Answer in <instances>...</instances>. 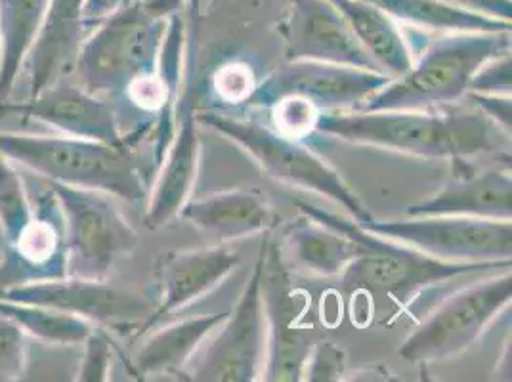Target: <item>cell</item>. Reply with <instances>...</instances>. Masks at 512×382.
I'll return each instance as SVG.
<instances>
[{"mask_svg":"<svg viewBox=\"0 0 512 382\" xmlns=\"http://www.w3.org/2000/svg\"><path fill=\"white\" fill-rule=\"evenodd\" d=\"M318 134L423 159H472L497 153L511 138L476 107L453 113L436 109L323 111Z\"/></svg>","mask_w":512,"mask_h":382,"instance_id":"cell-1","label":"cell"},{"mask_svg":"<svg viewBox=\"0 0 512 382\" xmlns=\"http://www.w3.org/2000/svg\"><path fill=\"white\" fill-rule=\"evenodd\" d=\"M300 214L333 226L350 235L358 253L342 272V291L352 295H365L375 300H386L388 306L407 310L417 298L434 285L448 283L465 276H486L495 270H509L511 260L505 262H448L425 255L400 241L373 234L350 216L329 213L306 201H295Z\"/></svg>","mask_w":512,"mask_h":382,"instance_id":"cell-2","label":"cell"},{"mask_svg":"<svg viewBox=\"0 0 512 382\" xmlns=\"http://www.w3.org/2000/svg\"><path fill=\"white\" fill-rule=\"evenodd\" d=\"M512 52L511 31L444 33L428 44L404 75L390 79L360 111H404L451 106L469 94L478 69Z\"/></svg>","mask_w":512,"mask_h":382,"instance_id":"cell-3","label":"cell"},{"mask_svg":"<svg viewBox=\"0 0 512 382\" xmlns=\"http://www.w3.org/2000/svg\"><path fill=\"white\" fill-rule=\"evenodd\" d=\"M0 153L54 184L100 191L132 203L148 195L146 176L127 146L69 136L0 132Z\"/></svg>","mask_w":512,"mask_h":382,"instance_id":"cell-4","label":"cell"},{"mask_svg":"<svg viewBox=\"0 0 512 382\" xmlns=\"http://www.w3.org/2000/svg\"><path fill=\"white\" fill-rule=\"evenodd\" d=\"M171 18L159 14L148 0H136L96 23L75 62L83 88L98 96H121L136 77L153 71Z\"/></svg>","mask_w":512,"mask_h":382,"instance_id":"cell-5","label":"cell"},{"mask_svg":"<svg viewBox=\"0 0 512 382\" xmlns=\"http://www.w3.org/2000/svg\"><path fill=\"white\" fill-rule=\"evenodd\" d=\"M195 117L197 123L213 128L216 134L243 149L276 182L327 197L358 224L375 218L360 195L342 178L341 172L302 142L285 138L262 123L218 111H205Z\"/></svg>","mask_w":512,"mask_h":382,"instance_id":"cell-6","label":"cell"},{"mask_svg":"<svg viewBox=\"0 0 512 382\" xmlns=\"http://www.w3.org/2000/svg\"><path fill=\"white\" fill-rule=\"evenodd\" d=\"M512 300L511 270L484 277L444 298L402 342L398 354L407 363L455 358L488 331Z\"/></svg>","mask_w":512,"mask_h":382,"instance_id":"cell-7","label":"cell"},{"mask_svg":"<svg viewBox=\"0 0 512 382\" xmlns=\"http://www.w3.org/2000/svg\"><path fill=\"white\" fill-rule=\"evenodd\" d=\"M64 216L67 276L107 279L138 234L106 193L48 182Z\"/></svg>","mask_w":512,"mask_h":382,"instance_id":"cell-8","label":"cell"},{"mask_svg":"<svg viewBox=\"0 0 512 382\" xmlns=\"http://www.w3.org/2000/svg\"><path fill=\"white\" fill-rule=\"evenodd\" d=\"M360 226L448 262H505L512 256L511 220L409 216L407 220L373 218Z\"/></svg>","mask_w":512,"mask_h":382,"instance_id":"cell-9","label":"cell"},{"mask_svg":"<svg viewBox=\"0 0 512 382\" xmlns=\"http://www.w3.org/2000/svg\"><path fill=\"white\" fill-rule=\"evenodd\" d=\"M186 379L197 382L260 381L268 354V318L262 295V255H258L234 310L216 329Z\"/></svg>","mask_w":512,"mask_h":382,"instance_id":"cell-10","label":"cell"},{"mask_svg":"<svg viewBox=\"0 0 512 382\" xmlns=\"http://www.w3.org/2000/svg\"><path fill=\"white\" fill-rule=\"evenodd\" d=\"M0 298L56 308L102 329H136L138 335H142L155 310L153 298L109 283L107 279L90 277L65 276L27 283L0 291Z\"/></svg>","mask_w":512,"mask_h":382,"instance_id":"cell-11","label":"cell"},{"mask_svg":"<svg viewBox=\"0 0 512 382\" xmlns=\"http://www.w3.org/2000/svg\"><path fill=\"white\" fill-rule=\"evenodd\" d=\"M260 255L268 318V354L260 381L299 382L314 346L310 327L300 323L308 300L289 285L285 262L268 241L262 245Z\"/></svg>","mask_w":512,"mask_h":382,"instance_id":"cell-12","label":"cell"},{"mask_svg":"<svg viewBox=\"0 0 512 382\" xmlns=\"http://www.w3.org/2000/svg\"><path fill=\"white\" fill-rule=\"evenodd\" d=\"M388 81V75L377 71L295 60L260 81L249 104L268 109L283 96H302L323 111L360 109Z\"/></svg>","mask_w":512,"mask_h":382,"instance_id":"cell-13","label":"cell"},{"mask_svg":"<svg viewBox=\"0 0 512 382\" xmlns=\"http://www.w3.org/2000/svg\"><path fill=\"white\" fill-rule=\"evenodd\" d=\"M0 117L43 123L69 138L125 146L123 125L117 111L102 100V96L88 92L83 86L56 83L25 102H0Z\"/></svg>","mask_w":512,"mask_h":382,"instance_id":"cell-14","label":"cell"},{"mask_svg":"<svg viewBox=\"0 0 512 382\" xmlns=\"http://www.w3.org/2000/svg\"><path fill=\"white\" fill-rule=\"evenodd\" d=\"M279 33L287 62L312 60L383 73L331 0H291Z\"/></svg>","mask_w":512,"mask_h":382,"instance_id":"cell-15","label":"cell"},{"mask_svg":"<svg viewBox=\"0 0 512 382\" xmlns=\"http://www.w3.org/2000/svg\"><path fill=\"white\" fill-rule=\"evenodd\" d=\"M33 207L29 224L2 249L0 291L67 276L64 216L50 186Z\"/></svg>","mask_w":512,"mask_h":382,"instance_id":"cell-16","label":"cell"},{"mask_svg":"<svg viewBox=\"0 0 512 382\" xmlns=\"http://www.w3.org/2000/svg\"><path fill=\"white\" fill-rule=\"evenodd\" d=\"M239 264V251L228 243L171 253L159 266L157 295L153 298L155 310L144 325L142 335L155 329L171 314L211 295L218 285L234 274Z\"/></svg>","mask_w":512,"mask_h":382,"instance_id":"cell-17","label":"cell"},{"mask_svg":"<svg viewBox=\"0 0 512 382\" xmlns=\"http://www.w3.org/2000/svg\"><path fill=\"white\" fill-rule=\"evenodd\" d=\"M453 176L436 195L407 209V216H472L511 220V169H476L467 157L449 159Z\"/></svg>","mask_w":512,"mask_h":382,"instance_id":"cell-18","label":"cell"},{"mask_svg":"<svg viewBox=\"0 0 512 382\" xmlns=\"http://www.w3.org/2000/svg\"><path fill=\"white\" fill-rule=\"evenodd\" d=\"M201 136L197 117L190 102L180 107L171 144L165 151L155 184L150 191V201L144 222L150 230L167 226L172 218H178L182 207L190 201L193 184L197 180L201 161Z\"/></svg>","mask_w":512,"mask_h":382,"instance_id":"cell-19","label":"cell"},{"mask_svg":"<svg viewBox=\"0 0 512 382\" xmlns=\"http://www.w3.org/2000/svg\"><path fill=\"white\" fill-rule=\"evenodd\" d=\"M85 0H50L43 29L29 52V98L62 83L71 71L90 27L83 22Z\"/></svg>","mask_w":512,"mask_h":382,"instance_id":"cell-20","label":"cell"},{"mask_svg":"<svg viewBox=\"0 0 512 382\" xmlns=\"http://www.w3.org/2000/svg\"><path fill=\"white\" fill-rule=\"evenodd\" d=\"M178 218L190 222L199 232L213 235L220 243L264 234L278 224L272 205L256 191L228 190L190 199Z\"/></svg>","mask_w":512,"mask_h":382,"instance_id":"cell-21","label":"cell"},{"mask_svg":"<svg viewBox=\"0 0 512 382\" xmlns=\"http://www.w3.org/2000/svg\"><path fill=\"white\" fill-rule=\"evenodd\" d=\"M228 314H207L180 319L155 331L136 352L130 363L140 379L184 375L195 352L207 342Z\"/></svg>","mask_w":512,"mask_h":382,"instance_id":"cell-22","label":"cell"},{"mask_svg":"<svg viewBox=\"0 0 512 382\" xmlns=\"http://www.w3.org/2000/svg\"><path fill=\"white\" fill-rule=\"evenodd\" d=\"M331 4L341 12L358 43L384 75L396 79L413 65L415 56L400 23L381 8L365 0H331Z\"/></svg>","mask_w":512,"mask_h":382,"instance_id":"cell-23","label":"cell"},{"mask_svg":"<svg viewBox=\"0 0 512 382\" xmlns=\"http://www.w3.org/2000/svg\"><path fill=\"white\" fill-rule=\"evenodd\" d=\"M285 251L295 266L320 277H341L358 253V245L341 230L302 214L285 232Z\"/></svg>","mask_w":512,"mask_h":382,"instance_id":"cell-24","label":"cell"},{"mask_svg":"<svg viewBox=\"0 0 512 382\" xmlns=\"http://www.w3.org/2000/svg\"><path fill=\"white\" fill-rule=\"evenodd\" d=\"M48 6L50 0H0V102L10 100Z\"/></svg>","mask_w":512,"mask_h":382,"instance_id":"cell-25","label":"cell"},{"mask_svg":"<svg viewBox=\"0 0 512 382\" xmlns=\"http://www.w3.org/2000/svg\"><path fill=\"white\" fill-rule=\"evenodd\" d=\"M381 8L396 23L427 29L432 33H470V31H511L512 23L474 14L451 6L444 0H365Z\"/></svg>","mask_w":512,"mask_h":382,"instance_id":"cell-26","label":"cell"},{"mask_svg":"<svg viewBox=\"0 0 512 382\" xmlns=\"http://www.w3.org/2000/svg\"><path fill=\"white\" fill-rule=\"evenodd\" d=\"M0 316L14 321L27 339L50 346H81L94 331V323L41 304L0 298Z\"/></svg>","mask_w":512,"mask_h":382,"instance_id":"cell-27","label":"cell"},{"mask_svg":"<svg viewBox=\"0 0 512 382\" xmlns=\"http://www.w3.org/2000/svg\"><path fill=\"white\" fill-rule=\"evenodd\" d=\"M35 207L27 195L23 178L14 163L0 153V235L12 243L33 218Z\"/></svg>","mask_w":512,"mask_h":382,"instance_id":"cell-28","label":"cell"},{"mask_svg":"<svg viewBox=\"0 0 512 382\" xmlns=\"http://www.w3.org/2000/svg\"><path fill=\"white\" fill-rule=\"evenodd\" d=\"M270 109L274 130L285 138L304 142L318 134L323 109L302 96H283Z\"/></svg>","mask_w":512,"mask_h":382,"instance_id":"cell-29","label":"cell"},{"mask_svg":"<svg viewBox=\"0 0 512 382\" xmlns=\"http://www.w3.org/2000/svg\"><path fill=\"white\" fill-rule=\"evenodd\" d=\"M256 86L258 81L253 67L241 60H232L228 64L220 65V69H216L214 73V92L222 102L230 106L249 104Z\"/></svg>","mask_w":512,"mask_h":382,"instance_id":"cell-30","label":"cell"},{"mask_svg":"<svg viewBox=\"0 0 512 382\" xmlns=\"http://www.w3.org/2000/svg\"><path fill=\"white\" fill-rule=\"evenodd\" d=\"M27 358V335L14 321L0 316V382L20 381L25 375Z\"/></svg>","mask_w":512,"mask_h":382,"instance_id":"cell-31","label":"cell"},{"mask_svg":"<svg viewBox=\"0 0 512 382\" xmlns=\"http://www.w3.org/2000/svg\"><path fill=\"white\" fill-rule=\"evenodd\" d=\"M81 346H83V358H81V365H79L75 381H109L111 360H113V342L109 340L106 329L94 327V331L86 337Z\"/></svg>","mask_w":512,"mask_h":382,"instance_id":"cell-32","label":"cell"},{"mask_svg":"<svg viewBox=\"0 0 512 382\" xmlns=\"http://www.w3.org/2000/svg\"><path fill=\"white\" fill-rule=\"evenodd\" d=\"M346 373V356L341 346L331 340L314 342L312 352L306 361L302 381L335 382L342 381Z\"/></svg>","mask_w":512,"mask_h":382,"instance_id":"cell-33","label":"cell"},{"mask_svg":"<svg viewBox=\"0 0 512 382\" xmlns=\"http://www.w3.org/2000/svg\"><path fill=\"white\" fill-rule=\"evenodd\" d=\"M512 56L511 52L501 54L482 65L470 81L469 92L476 94H511Z\"/></svg>","mask_w":512,"mask_h":382,"instance_id":"cell-34","label":"cell"},{"mask_svg":"<svg viewBox=\"0 0 512 382\" xmlns=\"http://www.w3.org/2000/svg\"><path fill=\"white\" fill-rule=\"evenodd\" d=\"M472 106L476 107L486 119L507 136H511L512 100L511 94H467Z\"/></svg>","mask_w":512,"mask_h":382,"instance_id":"cell-35","label":"cell"},{"mask_svg":"<svg viewBox=\"0 0 512 382\" xmlns=\"http://www.w3.org/2000/svg\"><path fill=\"white\" fill-rule=\"evenodd\" d=\"M461 10L512 23V0H444Z\"/></svg>","mask_w":512,"mask_h":382,"instance_id":"cell-36","label":"cell"},{"mask_svg":"<svg viewBox=\"0 0 512 382\" xmlns=\"http://www.w3.org/2000/svg\"><path fill=\"white\" fill-rule=\"evenodd\" d=\"M136 0H85L83 6V22L92 29L98 22H102L109 14L117 12L119 8L127 6Z\"/></svg>","mask_w":512,"mask_h":382,"instance_id":"cell-37","label":"cell"},{"mask_svg":"<svg viewBox=\"0 0 512 382\" xmlns=\"http://www.w3.org/2000/svg\"><path fill=\"white\" fill-rule=\"evenodd\" d=\"M211 2H213V0H188V6H192V8H201L203 4L211 6Z\"/></svg>","mask_w":512,"mask_h":382,"instance_id":"cell-38","label":"cell"}]
</instances>
